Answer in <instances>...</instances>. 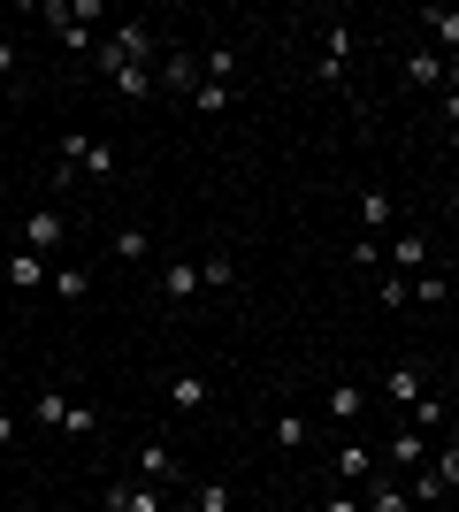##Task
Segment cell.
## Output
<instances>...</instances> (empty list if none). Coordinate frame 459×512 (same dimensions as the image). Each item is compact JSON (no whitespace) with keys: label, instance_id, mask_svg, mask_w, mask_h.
<instances>
[{"label":"cell","instance_id":"6da1fadb","mask_svg":"<svg viewBox=\"0 0 459 512\" xmlns=\"http://www.w3.org/2000/svg\"><path fill=\"white\" fill-rule=\"evenodd\" d=\"M77 176H92V184H115V153L100 146V138H85V130H69L62 146H54V192H69Z\"/></svg>","mask_w":459,"mask_h":512},{"label":"cell","instance_id":"7a4b0ae2","mask_svg":"<svg viewBox=\"0 0 459 512\" xmlns=\"http://www.w3.org/2000/svg\"><path fill=\"white\" fill-rule=\"evenodd\" d=\"M429 459H437V436H421L414 421H406V428L391 436V444H383V467H391V474H421Z\"/></svg>","mask_w":459,"mask_h":512},{"label":"cell","instance_id":"3957f363","mask_svg":"<svg viewBox=\"0 0 459 512\" xmlns=\"http://www.w3.org/2000/svg\"><path fill=\"white\" fill-rule=\"evenodd\" d=\"M153 77H161V92H199V85H207L192 46H161V69H153Z\"/></svg>","mask_w":459,"mask_h":512},{"label":"cell","instance_id":"277c9868","mask_svg":"<svg viewBox=\"0 0 459 512\" xmlns=\"http://www.w3.org/2000/svg\"><path fill=\"white\" fill-rule=\"evenodd\" d=\"M100 512H169L161 505V490H153V482H108V497H100Z\"/></svg>","mask_w":459,"mask_h":512},{"label":"cell","instance_id":"5b68a950","mask_svg":"<svg viewBox=\"0 0 459 512\" xmlns=\"http://www.w3.org/2000/svg\"><path fill=\"white\" fill-rule=\"evenodd\" d=\"M0 276L16 283V291H39V283H54V268H46V253H31V245H23V253L0 260Z\"/></svg>","mask_w":459,"mask_h":512},{"label":"cell","instance_id":"8992f818","mask_svg":"<svg viewBox=\"0 0 459 512\" xmlns=\"http://www.w3.org/2000/svg\"><path fill=\"white\" fill-rule=\"evenodd\" d=\"M383 260H391V276H398V268H414V276H421V268H429V237H421V230H398L391 245H383Z\"/></svg>","mask_w":459,"mask_h":512},{"label":"cell","instance_id":"52a82bcc","mask_svg":"<svg viewBox=\"0 0 459 512\" xmlns=\"http://www.w3.org/2000/svg\"><path fill=\"white\" fill-rule=\"evenodd\" d=\"M421 31H429V46H437V54H459V8H421Z\"/></svg>","mask_w":459,"mask_h":512},{"label":"cell","instance_id":"ba28073f","mask_svg":"<svg viewBox=\"0 0 459 512\" xmlns=\"http://www.w3.org/2000/svg\"><path fill=\"white\" fill-rule=\"evenodd\" d=\"M329 467H337V482H345V490H368V482H375V451L345 444V451H337V459H329Z\"/></svg>","mask_w":459,"mask_h":512},{"label":"cell","instance_id":"9c48e42d","mask_svg":"<svg viewBox=\"0 0 459 512\" xmlns=\"http://www.w3.org/2000/svg\"><path fill=\"white\" fill-rule=\"evenodd\" d=\"M383 398H391V406H406V413H414V398H429V383H421V367H406V360H398L391 375H383Z\"/></svg>","mask_w":459,"mask_h":512},{"label":"cell","instance_id":"30bf717a","mask_svg":"<svg viewBox=\"0 0 459 512\" xmlns=\"http://www.w3.org/2000/svg\"><path fill=\"white\" fill-rule=\"evenodd\" d=\"M131 474H138V482H153V490H161V482H169V474H176V451H169V444H138Z\"/></svg>","mask_w":459,"mask_h":512},{"label":"cell","instance_id":"8fae6325","mask_svg":"<svg viewBox=\"0 0 459 512\" xmlns=\"http://www.w3.org/2000/svg\"><path fill=\"white\" fill-rule=\"evenodd\" d=\"M62 230H69L62 214H54V207H39L31 222H23V245H31V253H54V245H62Z\"/></svg>","mask_w":459,"mask_h":512},{"label":"cell","instance_id":"7c38bea8","mask_svg":"<svg viewBox=\"0 0 459 512\" xmlns=\"http://www.w3.org/2000/svg\"><path fill=\"white\" fill-rule=\"evenodd\" d=\"M207 398H215V390H207V375H169V406H176V413H199Z\"/></svg>","mask_w":459,"mask_h":512},{"label":"cell","instance_id":"4fadbf2b","mask_svg":"<svg viewBox=\"0 0 459 512\" xmlns=\"http://www.w3.org/2000/svg\"><path fill=\"white\" fill-rule=\"evenodd\" d=\"M108 85H115V92H123V100H153V92H161V77H153V69H146V62H131V69H115Z\"/></svg>","mask_w":459,"mask_h":512},{"label":"cell","instance_id":"5bb4252c","mask_svg":"<svg viewBox=\"0 0 459 512\" xmlns=\"http://www.w3.org/2000/svg\"><path fill=\"white\" fill-rule=\"evenodd\" d=\"M360 505H368V512H414V490H406V482H368Z\"/></svg>","mask_w":459,"mask_h":512},{"label":"cell","instance_id":"9a60e30c","mask_svg":"<svg viewBox=\"0 0 459 512\" xmlns=\"http://www.w3.org/2000/svg\"><path fill=\"white\" fill-rule=\"evenodd\" d=\"M322 406H329V421H360V413H368V390H352V383H337V390H329V398H322Z\"/></svg>","mask_w":459,"mask_h":512},{"label":"cell","instance_id":"2e32d148","mask_svg":"<svg viewBox=\"0 0 459 512\" xmlns=\"http://www.w3.org/2000/svg\"><path fill=\"white\" fill-rule=\"evenodd\" d=\"M345 54H352V23H337V31H329V46H322V85H337V77H345Z\"/></svg>","mask_w":459,"mask_h":512},{"label":"cell","instance_id":"e0dca14e","mask_svg":"<svg viewBox=\"0 0 459 512\" xmlns=\"http://www.w3.org/2000/svg\"><path fill=\"white\" fill-rule=\"evenodd\" d=\"M69 406H77L69 390H39V398H31V421H39V428H62V421H69Z\"/></svg>","mask_w":459,"mask_h":512},{"label":"cell","instance_id":"ac0fdd59","mask_svg":"<svg viewBox=\"0 0 459 512\" xmlns=\"http://www.w3.org/2000/svg\"><path fill=\"white\" fill-rule=\"evenodd\" d=\"M406 77H414V85H444V54L437 46H414V54H406Z\"/></svg>","mask_w":459,"mask_h":512},{"label":"cell","instance_id":"d6986e66","mask_svg":"<svg viewBox=\"0 0 459 512\" xmlns=\"http://www.w3.org/2000/svg\"><path fill=\"white\" fill-rule=\"evenodd\" d=\"M161 291H169L176 306H184V299H199V260H184V268H161Z\"/></svg>","mask_w":459,"mask_h":512},{"label":"cell","instance_id":"ffe728a7","mask_svg":"<svg viewBox=\"0 0 459 512\" xmlns=\"http://www.w3.org/2000/svg\"><path fill=\"white\" fill-rule=\"evenodd\" d=\"M54 299H62V306H85L92 299V276H85V268H54Z\"/></svg>","mask_w":459,"mask_h":512},{"label":"cell","instance_id":"44dd1931","mask_svg":"<svg viewBox=\"0 0 459 512\" xmlns=\"http://www.w3.org/2000/svg\"><path fill=\"white\" fill-rule=\"evenodd\" d=\"M444 299H452L444 268H421V276H414V306H444Z\"/></svg>","mask_w":459,"mask_h":512},{"label":"cell","instance_id":"7402d4cb","mask_svg":"<svg viewBox=\"0 0 459 512\" xmlns=\"http://www.w3.org/2000/svg\"><path fill=\"white\" fill-rule=\"evenodd\" d=\"M276 444H284V451H306V444H314L306 413H276Z\"/></svg>","mask_w":459,"mask_h":512},{"label":"cell","instance_id":"603a6c76","mask_svg":"<svg viewBox=\"0 0 459 512\" xmlns=\"http://www.w3.org/2000/svg\"><path fill=\"white\" fill-rule=\"evenodd\" d=\"M391 192H360V222H368V230H391Z\"/></svg>","mask_w":459,"mask_h":512},{"label":"cell","instance_id":"cb8c5ba5","mask_svg":"<svg viewBox=\"0 0 459 512\" xmlns=\"http://www.w3.org/2000/svg\"><path fill=\"white\" fill-rule=\"evenodd\" d=\"M230 283H238V268H230V260H199V291H230Z\"/></svg>","mask_w":459,"mask_h":512},{"label":"cell","instance_id":"d4e9b609","mask_svg":"<svg viewBox=\"0 0 459 512\" xmlns=\"http://www.w3.org/2000/svg\"><path fill=\"white\" fill-rule=\"evenodd\" d=\"M146 253H153V237L138 230V222H131V230H115V260H146Z\"/></svg>","mask_w":459,"mask_h":512},{"label":"cell","instance_id":"484cf974","mask_svg":"<svg viewBox=\"0 0 459 512\" xmlns=\"http://www.w3.org/2000/svg\"><path fill=\"white\" fill-rule=\"evenodd\" d=\"M230 100H238V85H199V92H192V107H199V115H222Z\"/></svg>","mask_w":459,"mask_h":512},{"label":"cell","instance_id":"4316f807","mask_svg":"<svg viewBox=\"0 0 459 512\" xmlns=\"http://www.w3.org/2000/svg\"><path fill=\"white\" fill-rule=\"evenodd\" d=\"M192 505H199V512H238V505H230V482H199Z\"/></svg>","mask_w":459,"mask_h":512},{"label":"cell","instance_id":"83f0119b","mask_svg":"<svg viewBox=\"0 0 459 512\" xmlns=\"http://www.w3.org/2000/svg\"><path fill=\"white\" fill-rule=\"evenodd\" d=\"M414 428H421V436H437V428H444V398H414Z\"/></svg>","mask_w":459,"mask_h":512},{"label":"cell","instance_id":"f1b7e54d","mask_svg":"<svg viewBox=\"0 0 459 512\" xmlns=\"http://www.w3.org/2000/svg\"><path fill=\"white\" fill-rule=\"evenodd\" d=\"M92 428H100V413L77 398V406H69V421H62V436H92Z\"/></svg>","mask_w":459,"mask_h":512},{"label":"cell","instance_id":"f546056e","mask_svg":"<svg viewBox=\"0 0 459 512\" xmlns=\"http://www.w3.org/2000/svg\"><path fill=\"white\" fill-rule=\"evenodd\" d=\"M16 69H23V46L0 31V92H8V77H16Z\"/></svg>","mask_w":459,"mask_h":512},{"label":"cell","instance_id":"4dcf8cb0","mask_svg":"<svg viewBox=\"0 0 459 512\" xmlns=\"http://www.w3.org/2000/svg\"><path fill=\"white\" fill-rule=\"evenodd\" d=\"M375 299H383V306H406V299H414V283H406V276H383V283H375Z\"/></svg>","mask_w":459,"mask_h":512},{"label":"cell","instance_id":"1f68e13d","mask_svg":"<svg viewBox=\"0 0 459 512\" xmlns=\"http://www.w3.org/2000/svg\"><path fill=\"white\" fill-rule=\"evenodd\" d=\"M429 474H437L444 490H452V482H459V451H444V444H437V459H429Z\"/></svg>","mask_w":459,"mask_h":512},{"label":"cell","instance_id":"d6a6232c","mask_svg":"<svg viewBox=\"0 0 459 512\" xmlns=\"http://www.w3.org/2000/svg\"><path fill=\"white\" fill-rule=\"evenodd\" d=\"M322 512H368V505H360V490H337V497H322Z\"/></svg>","mask_w":459,"mask_h":512},{"label":"cell","instance_id":"836d02e7","mask_svg":"<svg viewBox=\"0 0 459 512\" xmlns=\"http://www.w3.org/2000/svg\"><path fill=\"white\" fill-rule=\"evenodd\" d=\"M444 92H459V54H444Z\"/></svg>","mask_w":459,"mask_h":512},{"label":"cell","instance_id":"e575fe53","mask_svg":"<svg viewBox=\"0 0 459 512\" xmlns=\"http://www.w3.org/2000/svg\"><path fill=\"white\" fill-rule=\"evenodd\" d=\"M444 123H452V130H459V92H444Z\"/></svg>","mask_w":459,"mask_h":512},{"label":"cell","instance_id":"d590c367","mask_svg":"<svg viewBox=\"0 0 459 512\" xmlns=\"http://www.w3.org/2000/svg\"><path fill=\"white\" fill-rule=\"evenodd\" d=\"M8 436H16V413H0V451H8Z\"/></svg>","mask_w":459,"mask_h":512},{"label":"cell","instance_id":"8d00e7d4","mask_svg":"<svg viewBox=\"0 0 459 512\" xmlns=\"http://www.w3.org/2000/svg\"><path fill=\"white\" fill-rule=\"evenodd\" d=\"M444 283H452V291H459V253H452V260H444Z\"/></svg>","mask_w":459,"mask_h":512},{"label":"cell","instance_id":"74e56055","mask_svg":"<svg viewBox=\"0 0 459 512\" xmlns=\"http://www.w3.org/2000/svg\"><path fill=\"white\" fill-rule=\"evenodd\" d=\"M169 512H199V505H169Z\"/></svg>","mask_w":459,"mask_h":512}]
</instances>
